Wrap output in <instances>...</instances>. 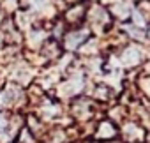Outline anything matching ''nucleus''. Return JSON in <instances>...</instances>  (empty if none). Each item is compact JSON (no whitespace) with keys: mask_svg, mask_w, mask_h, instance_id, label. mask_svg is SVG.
<instances>
[{"mask_svg":"<svg viewBox=\"0 0 150 143\" xmlns=\"http://www.w3.org/2000/svg\"><path fill=\"white\" fill-rule=\"evenodd\" d=\"M90 30L88 28H80V30H72L65 35V48L67 50H76L80 46H83V42L88 39Z\"/></svg>","mask_w":150,"mask_h":143,"instance_id":"obj_1","label":"nucleus"},{"mask_svg":"<svg viewBox=\"0 0 150 143\" xmlns=\"http://www.w3.org/2000/svg\"><path fill=\"white\" fill-rule=\"evenodd\" d=\"M122 134H124V139H125L127 143H141V141L145 139V129L139 127V125L134 124V122L125 124Z\"/></svg>","mask_w":150,"mask_h":143,"instance_id":"obj_2","label":"nucleus"},{"mask_svg":"<svg viewBox=\"0 0 150 143\" xmlns=\"http://www.w3.org/2000/svg\"><path fill=\"white\" fill-rule=\"evenodd\" d=\"M117 127H115V124L113 122H110V120H103L99 125H97V129H96V138L97 139H101V141H111L115 136H117Z\"/></svg>","mask_w":150,"mask_h":143,"instance_id":"obj_3","label":"nucleus"},{"mask_svg":"<svg viewBox=\"0 0 150 143\" xmlns=\"http://www.w3.org/2000/svg\"><path fill=\"white\" fill-rule=\"evenodd\" d=\"M21 97V92L18 87H13L9 85L7 88H4L0 92V108H7L11 104H16V101Z\"/></svg>","mask_w":150,"mask_h":143,"instance_id":"obj_4","label":"nucleus"},{"mask_svg":"<svg viewBox=\"0 0 150 143\" xmlns=\"http://www.w3.org/2000/svg\"><path fill=\"white\" fill-rule=\"evenodd\" d=\"M122 62H124L125 65H129V67L138 65V64L141 62V50H139L138 46H129V48H125L124 53H122Z\"/></svg>","mask_w":150,"mask_h":143,"instance_id":"obj_5","label":"nucleus"},{"mask_svg":"<svg viewBox=\"0 0 150 143\" xmlns=\"http://www.w3.org/2000/svg\"><path fill=\"white\" fill-rule=\"evenodd\" d=\"M83 18H85V7H83V6H74V7L69 9L67 14H65V20H67L69 23H80Z\"/></svg>","mask_w":150,"mask_h":143,"instance_id":"obj_6","label":"nucleus"},{"mask_svg":"<svg viewBox=\"0 0 150 143\" xmlns=\"http://www.w3.org/2000/svg\"><path fill=\"white\" fill-rule=\"evenodd\" d=\"M42 55L48 57V58H55V57H58V55H60V48H58V44H57L55 41L44 42V46H42Z\"/></svg>","mask_w":150,"mask_h":143,"instance_id":"obj_7","label":"nucleus"},{"mask_svg":"<svg viewBox=\"0 0 150 143\" xmlns=\"http://www.w3.org/2000/svg\"><path fill=\"white\" fill-rule=\"evenodd\" d=\"M115 9H113V13L118 16V18H125V16H129V13H131V7H127L124 2H120V4H117V6H113Z\"/></svg>","mask_w":150,"mask_h":143,"instance_id":"obj_8","label":"nucleus"},{"mask_svg":"<svg viewBox=\"0 0 150 143\" xmlns=\"http://www.w3.org/2000/svg\"><path fill=\"white\" fill-rule=\"evenodd\" d=\"M9 120H7V117L4 115V113H0V134H2V132H6L7 131V127H9Z\"/></svg>","mask_w":150,"mask_h":143,"instance_id":"obj_9","label":"nucleus"}]
</instances>
